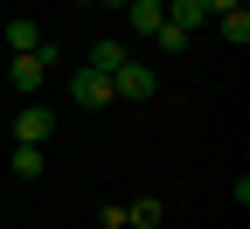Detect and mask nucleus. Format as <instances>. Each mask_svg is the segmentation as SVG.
<instances>
[{
	"mask_svg": "<svg viewBox=\"0 0 250 229\" xmlns=\"http://www.w3.org/2000/svg\"><path fill=\"white\" fill-rule=\"evenodd\" d=\"M160 21H167V7H160V0H125V28H132V35H153Z\"/></svg>",
	"mask_w": 250,
	"mask_h": 229,
	"instance_id": "423d86ee",
	"label": "nucleus"
},
{
	"mask_svg": "<svg viewBox=\"0 0 250 229\" xmlns=\"http://www.w3.org/2000/svg\"><path fill=\"white\" fill-rule=\"evenodd\" d=\"M42 167H49V153H42V146H14V174H21V181H35Z\"/></svg>",
	"mask_w": 250,
	"mask_h": 229,
	"instance_id": "f8f14e48",
	"label": "nucleus"
},
{
	"mask_svg": "<svg viewBox=\"0 0 250 229\" xmlns=\"http://www.w3.org/2000/svg\"><path fill=\"white\" fill-rule=\"evenodd\" d=\"M167 21H174V28H188V35H195V28H208L215 14L202 7V0H167Z\"/></svg>",
	"mask_w": 250,
	"mask_h": 229,
	"instance_id": "6e6552de",
	"label": "nucleus"
},
{
	"mask_svg": "<svg viewBox=\"0 0 250 229\" xmlns=\"http://www.w3.org/2000/svg\"><path fill=\"white\" fill-rule=\"evenodd\" d=\"M153 49H160V56H188V28L160 21V28H153Z\"/></svg>",
	"mask_w": 250,
	"mask_h": 229,
	"instance_id": "9b49d317",
	"label": "nucleus"
},
{
	"mask_svg": "<svg viewBox=\"0 0 250 229\" xmlns=\"http://www.w3.org/2000/svg\"><path fill=\"white\" fill-rule=\"evenodd\" d=\"M56 62H62V49H56V42H42L35 56H14V62H7V77H14V90H21V97H35V90L49 83Z\"/></svg>",
	"mask_w": 250,
	"mask_h": 229,
	"instance_id": "f03ea898",
	"label": "nucleus"
},
{
	"mask_svg": "<svg viewBox=\"0 0 250 229\" xmlns=\"http://www.w3.org/2000/svg\"><path fill=\"white\" fill-rule=\"evenodd\" d=\"M215 35H223L229 49H243V42H250V7H236V14H215Z\"/></svg>",
	"mask_w": 250,
	"mask_h": 229,
	"instance_id": "9d476101",
	"label": "nucleus"
},
{
	"mask_svg": "<svg viewBox=\"0 0 250 229\" xmlns=\"http://www.w3.org/2000/svg\"><path fill=\"white\" fill-rule=\"evenodd\" d=\"M70 104H77V111H104V104H118V97H111V77L77 70V77H70Z\"/></svg>",
	"mask_w": 250,
	"mask_h": 229,
	"instance_id": "20e7f679",
	"label": "nucleus"
},
{
	"mask_svg": "<svg viewBox=\"0 0 250 229\" xmlns=\"http://www.w3.org/2000/svg\"><path fill=\"white\" fill-rule=\"evenodd\" d=\"M160 222H167V202H153V194L125 202V229H160Z\"/></svg>",
	"mask_w": 250,
	"mask_h": 229,
	"instance_id": "0eeeda50",
	"label": "nucleus"
},
{
	"mask_svg": "<svg viewBox=\"0 0 250 229\" xmlns=\"http://www.w3.org/2000/svg\"><path fill=\"white\" fill-rule=\"evenodd\" d=\"M83 7H125V0H83Z\"/></svg>",
	"mask_w": 250,
	"mask_h": 229,
	"instance_id": "4468645a",
	"label": "nucleus"
},
{
	"mask_svg": "<svg viewBox=\"0 0 250 229\" xmlns=\"http://www.w3.org/2000/svg\"><path fill=\"white\" fill-rule=\"evenodd\" d=\"M125 56H132V49L104 35V42H90V56H83V70H98V77H118V70H125Z\"/></svg>",
	"mask_w": 250,
	"mask_h": 229,
	"instance_id": "39448f33",
	"label": "nucleus"
},
{
	"mask_svg": "<svg viewBox=\"0 0 250 229\" xmlns=\"http://www.w3.org/2000/svg\"><path fill=\"white\" fill-rule=\"evenodd\" d=\"M111 97H118V104H146V97H160V62L125 56V70L111 77Z\"/></svg>",
	"mask_w": 250,
	"mask_h": 229,
	"instance_id": "f257e3e1",
	"label": "nucleus"
},
{
	"mask_svg": "<svg viewBox=\"0 0 250 229\" xmlns=\"http://www.w3.org/2000/svg\"><path fill=\"white\" fill-rule=\"evenodd\" d=\"M202 7H208V14H236L243 0H202Z\"/></svg>",
	"mask_w": 250,
	"mask_h": 229,
	"instance_id": "ddd939ff",
	"label": "nucleus"
},
{
	"mask_svg": "<svg viewBox=\"0 0 250 229\" xmlns=\"http://www.w3.org/2000/svg\"><path fill=\"white\" fill-rule=\"evenodd\" d=\"M49 139H56V111L28 97V104H21V118H14V146H49Z\"/></svg>",
	"mask_w": 250,
	"mask_h": 229,
	"instance_id": "7ed1b4c3",
	"label": "nucleus"
},
{
	"mask_svg": "<svg viewBox=\"0 0 250 229\" xmlns=\"http://www.w3.org/2000/svg\"><path fill=\"white\" fill-rule=\"evenodd\" d=\"M42 42H49V35H42L35 21H7V56H35Z\"/></svg>",
	"mask_w": 250,
	"mask_h": 229,
	"instance_id": "1a4fd4ad",
	"label": "nucleus"
}]
</instances>
